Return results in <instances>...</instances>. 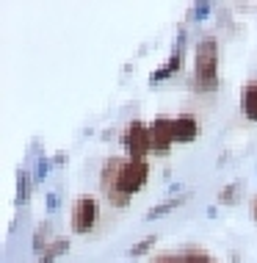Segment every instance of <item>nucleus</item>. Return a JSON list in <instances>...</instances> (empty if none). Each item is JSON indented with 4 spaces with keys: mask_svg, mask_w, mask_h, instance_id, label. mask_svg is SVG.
Returning <instances> with one entry per match:
<instances>
[{
    "mask_svg": "<svg viewBox=\"0 0 257 263\" xmlns=\"http://www.w3.org/2000/svg\"><path fill=\"white\" fill-rule=\"evenodd\" d=\"M194 89L216 91L219 89V42L205 36L194 53Z\"/></svg>",
    "mask_w": 257,
    "mask_h": 263,
    "instance_id": "1",
    "label": "nucleus"
},
{
    "mask_svg": "<svg viewBox=\"0 0 257 263\" xmlns=\"http://www.w3.org/2000/svg\"><path fill=\"white\" fill-rule=\"evenodd\" d=\"M122 166H125V158L111 155V158H105L103 172H100V189H103L105 200H108L113 208H125V205H130V197H125L122 191H119V172H122Z\"/></svg>",
    "mask_w": 257,
    "mask_h": 263,
    "instance_id": "2",
    "label": "nucleus"
},
{
    "mask_svg": "<svg viewBox=\"0 0 257 263\" xmlns=\"http://www.w3.org/2000/svg\"><path fill=\"white\" fill-rule=\"evenodd\" d=\"M122 147L127 150V158L147 161V155L152 153V144H149V125L141 122V119H133L122 133Z\"/></svg>",
    "mask_w": 257,
    "mask_h": 263,
    "instance_id": "3",
    "label": "nucleus"
},
{
    "mask_svg": "<svg viewBox=\"0 0 257 263\" xmlns=\"http://www.w3.org/2000/svg\"><path fill=\"white\" fill-rule=\"evenodd\" d=\"M147 180H149V163L125 158V166H122V172H119V191L133 200V194H139V191L147 186Z\"/></svg>",
    "mask_w": 257,
    "mask_h": 263,
    "instance_id": "4",
    "label": "nucleus"
},
{
    "mask_svg": "<svg viewBox=\"0 0 257 263\" xmlns=\"http://www.w3.org/2000/svg\"><path fill=\"white\" fill-rule=\"evenodd\" d=\"M97 219H100V205H97L94 197H89V194L77 197L75 205H72V216H69L72 230L86 236V233H91L97 227Z\"/></svg>",
    "mask_w": 257,
    "mask_h": 263,
    "instance_id": "5",
    "label": "nucleus"
},
{
    "mask_svg": "<svg viewBox=\"0 0 257 263\" xmlns=\"http://www.w3.org/2000/svg\"><path fill=\"white\" fill-rule=\"evenodd\" d=\"M149 144H152L155 155H169L174 136H171V119L169 117H155L149 122Z\"/></svg>",
    "mask_w": 257,
    "mask_h": 263,
    "instance_id": "6",
    "label": "nucleus"
},
{
    "mask_svg": "<svg viewBox=\"0 0 257 263\" xmlns=\"http://www.w3.org/2000/svg\"><path fill=\"white\" fill-rule=\"evenodd\" d=\"M171 136L174 144H191L199 136V119L194 114H180V117L171 119Z\"/></svg>",
    "mask_w": 257,
    "mask_h": 263,
    "instance_id": "7",
    "label": "nucleus"
},
{
    "mask_svg": "<svg viewBox=\"0 0 257 263\" xmlns=\"http://www.w3.org/2000/svg\"><path fill=\"white\" fill-rule=\"evenodd\" d=\"M183 59H185V45H174V47H171L169 61L163 64L161 69H155V72L149 75V86H158V83L169 81L171 75H177V72L183 69Z\"/></svg>",
    "mask_w": 257,
    "mask_h": 263,
    "instance_id": "8",
    "label": "nucleus"
},
{
    "mask_svg": "<svg viewBox=\"0 0 257 263\" xmlns=\"http://www.w3.org/2000/svg\"><path fill=\"white\" fill-rule=\"evenodd\" d=\"M241 111L249 122H257V83H246L241 91Z\"/></svg>",
    "mask_w": 257,
    "mask_h": 263,
    "instance_id": "9",
    "label": "nucleus"
},
{
    "mask_svg": "<svg viewBox=\"0 0 257 263\" xmlns=\"http://www.w3.org/2000/svg\"><path fill=\"white\" fill-rule=\"evenodd\" d=\"M185 200H188V194H183V197H171V200H166V202H161V205H152V208L147 211V222H155V219H163V216H169L171 211L177 208V205H183Z\"/></svg>",
    "mask_w": 257,
    "mask_h": 263,
    "instance_id": "10",
    "label": "nucleus"
},
{
    "mask_svg": "<svg viewBox=\"0 0 257 263\" xmlns=\"http://www.w3.org/2000/svg\"><path fill=\"white\" fill-rule=\"evenodd\" d=\"M241 189H244V183H241V180L227 183V186L219 191V202H221V205H238V200H241Z\"/></svg>",
    "mask_w": 257,
    "mask_h": 263,
    "instance_id": "11",
    "label": "nucleus"
},
{
    "mask_svg": "<svg viewBox=\"0 0 257 263\" xmlns=\"http://www.w3.org/2000/svg\"><path fill=\"white\" fill-rule=\"evenodd\" d=\"M31 200V175L25 169L17 172V205H28Z\"/></svg>",
    "mask_w": 257,
    "mask_h": 263,
    "instance_id": "12",
    "label": "nucleus"
},
{
    "mask_svg": "<svg viewBox=\"0 0 257 263\" xmlns=\"http://www.w3.org/2000/svg\"><path fill=\"white\" fill-rule=\"evenodd\" d=\"M50 230H53V227H50V222H42V224H36V230H33V252L36 255H42L47 250V236H50Z\"/></svg>",
    "mask_w": 257,
    "mask_h": 263,
    "instance_id": "13",
    "label": "nucleus"
},
{
    "mask_svg": "<svg viewBox=\"0 0 257 263\" xmlns=\"http://www.w3.org/2000/svg\"><path fill=\"white\" fill-rule=\"evenodd\" d=\"M158 244V236H147V238H141L139 244H133L130 247V252H127V258L130 260H135V258H144V255L152 250V247Z\"/></svg>",
    "mask_w": 257,
    "mask_h": 263,
    "instance_id": "14",
    "label": "nucleus"
},
{
    "mask_svg": "<svg viewBox=\"0 0 257 263\" xmlns=\"http://www.w3.org/2000/svg\"><path fill=\"white\" fill-rule=\"evenodd\" d=\"M183 263H213V258L205 250H196V247H188L185 252H180Z\"/></svg>",
    "mask_w": 257,
    "mask_h": 263,
    "instance_id": "15",
    "label": "nucleus"
},
{
    "mask_svg": "<svg viewBox=\"0 0 257 263\" xmlns=\"http://www.w3.org/2000/svg\"><path fill=\"white\" fill-rule=\"evenodd\" d=\"M50 172H53V158L39 155V158H36V172H33V180H45V177H50Z\"/></svg>",
    "mask_w": 257,
    "mask_h": 263,
    "instance_id": "16",
    "label": "nucleus"
},
{
    "mask_svg": "<svg viewBox=\"0 0 257 263\" xmlns=\"http://www.w3.org/2000/svg\"><path fill=\"white\" fill-rule=\"evenodd\" d=\"M210 9L213 6L208 0H202V3H194V9H191V20H196V23H202V20L210 17Z\"/></svg>",
    "mask_w": 257,
    "mask_h": 263,
    "instance_id": "17",
    "label": "nucleus"
},
{
    "mask_svg": "<svg viewBox=\"0 0 257 263\" xmlns=\"http://www.w3.org/2000/svg\"><path fill=\"white\" fill-rule=\"evenodd\" d=\"M152 263H183V258H180V255L166 252V255H161V258H152Z\"/></svg>",
    "mask_w": 257,
    "mask_h": 263,
    "instance_id": "18",
    "label": "nucleus"
},
{
    "mask_svg": "<svg viewBox=\"0 0 257 263\" xmlns=\"http://www.w3.org/2000/svg\"><path fill=\"white\" fill-rule=\"evenodd\" d=\"M55 208H58V197H55V194H53V191H50V194H47V211H50V213H53Z\"/></svg>",
    "mask_w": 257,
    "mask_h": 263,
    "instance_id": "19",
    "label": "nucleus"
},
{
    "mask_svg": "<svg viewBox=\"0 0 257 263\" xmlns=\"http://www.w3.org/2000/svg\"><path fill=\"white\" fill-rule=\"evenodd\" d=\"M64 161H67V155H64V153H58V155L53 158V163H64Z\"/></svg>",
    "mask_w": 257,
    "mask_h": 263,
    "instance_id": "20",
    "label": "nucleus"
},
{
    "mask_svg": "<svg viewBox=\"0 0 257 263\" xmlns=\"http://www.w3.org/2000/svg\"><path fill=\"white\" fill-rule=\"evenodd\" d=\"M252 216H254V222H257V197L252 200Z\"/></svg>",
    "mask_w": 257,
    "mask_h": 263,
    "instance_id": "21",
    "label": "nucleus"
},
{
    "mask_svg": "<svg viewBox=\"0 0 257 263\" xmlns=\"http://www.w3.org/2000/svg\"><path fill=\"white\" fill-rule=\"evenodd\" d=\"M130 263H135V260H130Z\"/></svg>",
    "mask_w": 257,
    "mask_h": 263,
    "instance_id": "22",
    "label": "nucleus"
}]
</instances>
